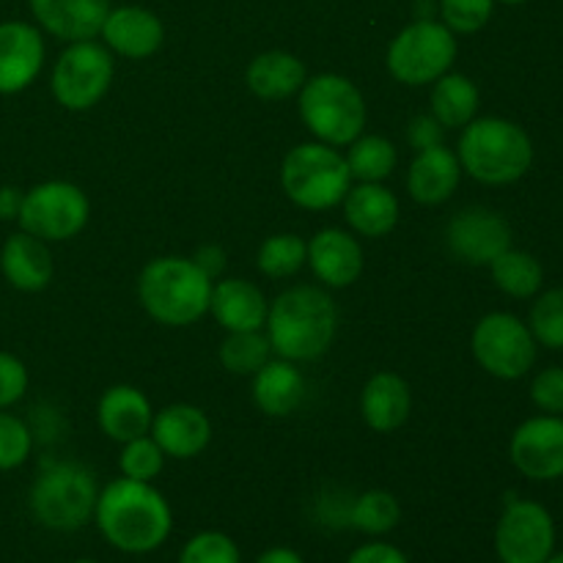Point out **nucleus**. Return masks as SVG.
I'll list each match as a JSON object with an SVG mask.
<instances>
[{"instance_id":"1","label":"nucleus","mask_w":563,"mask_h":563,"mask_svg":"<svg viewBox=\"0 0 563 563\" xmlns=\"http://www.w3.org/2000/svg\"><path fill=\"white\" fill-rule=\"evenodd\" d=\"M93 522L113 550L148 555L168 542L174 531V509L152 482L119 476L99 489Z\"/></svg>"},{"instance_id":"2","label":"nucleus","mask_w":563,"mask_h":563,"mask_svg":"<svg viewBox=\"0 0 563 563\" xmlns=\"http://www.w3.org/2000/svg\"><path fill=\"white\" fill-rule=\"evenodd\" d=\"M264 333L284 361H319L339 333V308L324 286H291L269 302Z\"/></svg>"},{"instance_id":"3","label":"nucleus","mask_w":563,"mask_h":563,"mask_svg":"<svg viewBox=\"0 0 563 563\" xmlns=\"http://www.w3.org/2000/svg\"><path fill=\"white\" fill-rule=\"evenodd\" d=\"M462 174L487 187L520 181L533 165V141L517 121L504 115H476L462 126L456 143Z\"/></svg>"},{"instance_id":"4","label":"nucleus","mask_w":563,"mask_h":563,"mask_svg":"<svg viewBox=\"0 0 563 563\" xmlns=\"http://www.w3.org/2000/svg\"><path fill=\"white\" fill-rule=\"evenodd\" d=\"M212 286L190 256H157L137 275V300L157 324L190 328L209 313Z\"/></svg>"},{"instance_id":"5","label":"nucleus","mask_w":563,"mask_h":563,"mask_svg":"<svg viewBox=\"0 0 563 563\" xmlns=\"http://www.w3.org/2000/svg\"><path fill=\"white\" fill-rule=\"evenodd\" d=\"M297 110L313 141L335 148L350 146L366 132L368 124L366 97L350 77L339 71L308 77L297 93Z\"/></svg>"},{"instance_id":"6","label":"nucleus","mask_w":563,"mask_h":563,"mask_svg":"<svg viewBox=\"0 0 563 563\" xmlns=\"http://www.w3.org/2000/svg\"><path fill=\"white\" fill-rule=\"evenodd\" d=\"M99 484L80 462H49L33 478L27 506L33 520L55 533H75L93 520Z\"/></svg>"},{"instance_id":"7","label":"nucleus","mask_w":563,"mask_h":563,"mask_svg":"<svg viewBox=\"0 0 563 563\" xmlns=\"http://www.w3.org/2000/svg\"><path fill=\"white\" fill-rule=\"evenodd\" d=\"M280 187L295 207L308 212L341 207L352 187L344 152L322 141L297 143L280 163Z\"/></svg>"},{"instance_id":"8","label":"nucleus","mask_w":563,"mask_h":563,"mask_svg":"<svg viewBox=\"0 0 563 563\" xmlns=\"http://www.w3.org/2000/svg\"><path fill=\"white\" fill-rule=\"evenodd\" d=\"M456 55H460L456 33H451L434 16H418L390 38L385 64L396 82L421 88L432 86L438 77L451 71Z\"/></svg>"},{"instance_id":"9","label":"nucleus","mask_w":563,"mask_h":563,"mask_svg":"<svg viewBox=\"0 0 563 563\" xmlns=\"http://www.w3.org/2000/svg\"><path fill=\"white\" fill-rule=\"evenodd\" d=\"M113 53L97 38L69 42L49 71V91L55 102L71 113L91 110L108 97L113 86Z\"/></svg>"},{"instance_id":"10","label":"nucleus","mask_w":563,"mask_h":563,"mask_svg":"<svg viewBox=\"0 0 563 563\" xmlns=\"http://www.w3.org/2000/svg\"><path fill=\"white\" fill-rule=\"evenodd\" d=\"M91 218V201L75 181L49 179L33 185L22 196L20 223L22 231L49 242H69L82 234Z\"/></svg>"},{"instance_id":"11","label":"nucleus","mask_w":563,"mask_h":563,"mask_svg":"<svg viewBox=\"0 0 563 563\" xmlns=\"http://www.w3.org/2000/svg\"><path fill=\"white\" fill-rule=\"evenodd\" d=\"M471 352L489 377L515 383L533 368L539 344L528 322L509 311H493L473 328Z\"/></svg>"},{"instance_id":"12","label":"nucleus","mask_w":563,"mask_h":563,"mask_svg":"<svg viewBox=\"0 0 563 563\" xmlns=\"http://www.w3.org/2000/svg\"><path fill=\"white\" fill-rule=\"evenodd\" d=\"M493 544L500 563H548L555 553L553 515L537 500H509L498 517Z\"/></svg>"},{"instance_id":"13","label":"nucleus","mask_w":563,"mask_h":563,"mask_svg":"<svg viewBox=\"0 0 563 563\" xmlns=\"http://www.w3.org/2000/svg\"><path fill=\"white\" fill-rule=\"evenodd\" d=\"M445 247L467 267H489L511 247V225L489 207H465L445 225Z\"/></svg>"},{"instance_id":"14","label":"nucleus","mask_w":563,"mask_h":563,"mask_svg":"<svg viewBox=\"0 0 563 563\" xmlns=\"http://www.w3.org/2000/svg\"><path fill=\"white\" fill-rule=\"evenodd\" d=\"M509 460L531 482L563 478V416H537L522 421L509 440Z\"/></svg>"},{"instance_id":"15","label":"nucleus","mask_w":563,"mask_h":563,"mask_svg":"<svg viewBox=\"0 0 563 563\" xmlns=\"http://www.w3.org/2000/svg\"><path fill=\"white\" fill-rule=\"evenodd\" d=\"M47 47L42 27L25 20L0 22V97H14L42 75Z\"/></svg>"},{"instance_id":"16","label":"nucleus","mask_w":563,"mask_h":563,"mask_svg":"<svg viewBox=\"0 0 563 563\" xmlns=\"http://www.w3.org/2000/svg\"><path fill=\"white\" fill-rule=\"evenodd\" d=\"M308 267L324 289H346L363 275L366 253L350 229L330 225L308 240Z\"/></svg>"},{"instance_id":"17","label":"nucleus","mask_w":563,"mask_h":563,"mask_svg":"<svg viewBox=\"0 0 563 563\" xmlns=\"http://www.w3.org/2000/svg\"><path fill=\"white\" fill-rule=\"evenodd\" d=\"M104 47L130 60L152 58L165 42V25L146 5H115L99 31Z\"/></svg>"},{"instance_id":"18","label":"nucleus","mask_w":563,"mask_h":563,"mask_svg":"<svg viewBox=\"0 0 563 563\" xmlns=\"http://www.w3.org/2000/svg\"><path fill=\"white\" fill-rule=\"evenodd\" d=\"M148 434L168 460H196L212 443V421L201 407L176 401L154 412Z\"/></svg>"},{"instance_id":"19","label":"nucleus","mask_w":563,"mask_h":563,"mask_svg":"<svg viewBox=\"0 0 563 563\" xmlns=\"http://www.w3.org/2000/svg\"><path fill=\"white\" fill-rule=\"evenodd\" d=\"M33 20L60 42H82V38H99L102 22L113 9L110 0H27Z\"/></svg>"},{"instance_id":"20","label":"nucleus","mask_w":563,"mask_h":563,"mask_svg":"<svg viewBox=\"0 0 563 563\" xmlns=\"http://www.w3.org/2000/svg\"><path fill=\"white\" fill-rule=\"evenodd\" d=\"M341 207L352 234L366 240L388 236L401 218L399 198L390 187H385V181H352Z\"/></svg>"},{"instance_id":"21","label":"nucleus","mask_w":563,"mask_h":563,"mask_svg":"<svg viewBox=\"0 0 563 563\" xmlns=\"http://www.w3.org/2000/svg\"><path fill=\"white\" fill-rule=\"evenodd\" d=\"M462 176L465 174H462L456 152L440 143V146L416 152L410 168H407L405 185L412 201L423 203V207H440V203L454 198V192L460 190Z\"/></svg>"},{"instance_id":"22","label":"nucleus","mask_w":563,"mask_h":563,"mask_svg":"<svg viewBox=\"0 0 563 563\" xmlns=\"http://www.w3.org/2000/svg\"><path fill=\"white\" fill-rule=\"evenodd\" d=\"M0 273L11 289L25 291V295L44 291L55 275V262L47 242L22 229L5 236L3 247H0Z\"/></svg>"},{"instance_id":"23","label":"nucleus","mask_w":563,"mask_h":563,"mask_svg":"<svg viewBox=\"0 0 563 563\" xmlns=\"http://www.w3.org/2000/svg\"><path fill=\"white\" fill-rule=\"evenodd\" d=\"M154 421V407L148 396L135 385H110L97 401V427L104 438L113 443H130V440L148 434Z\"/></svg>"},{"instance_id":"24","label":"nucleus","mask_w":563,"mask_h":563,"mask_svg":"<svg viewBox=\"0 0 563 563\" xmlns=\"http://www.w3.org/2000/svg\"><path fill=\"white\" fill-rule=\"evenodd\" d=\"M269 300L253 280L223 278L212 286L209 313L225 333H247L264 330Z\"/></svg>"},{"instance_id":"25","label":"nucleus","mask_w":563,"mask_h":563,"mask_svg":"<svg viewBox=\"0 0 563 563\" xmlns=\"http://www.w3.org/2000/svg\"><path fill=\"white\" fill-rule=\"evenodd\" d=\"M412 388L401 374L377 372L361 390V418L368 429L390 434L410 421Z\"/></svg>"},{"instance_id":"26","label":"nucleus","mask_w":563,"mask_h":563,"mask_svg":"<svg viewBox=\"0 0 563 563\" xmlns=\"http://www.w3.org/2000/svg\"><path fill=\"white\" fill-rule=\"evenodd\" d=\"M251 379L253 405L267 418L291 416L306 399V377L300 372V363L273 355Z\"/></svg>"},{"instance_id":"27","label":"nucleus","mask_w":563,"mask_h":563,"mask_svg":"<svg viewBox=\"0 0 563 563\" xmlns=\"http://www.w3.org/2000/svg\"><path fill=\"white\" fill-rule=\"evenodd\" d=\"M308 80V69L289 49H267L258 53L245 69V86L253 97L264 102H280L300 93Z\"/></svg>"},{"instance_id":"28","label":"nucleus","mask_w":563,"mask_h":563,"mask_svg":"<svg viewBox=\"0 0 563 563\" xmlns=\"http://www.w3.org/2000/svg\"><path fill=\"white\" fill-rule=\"evenodd\" d=\"M429 104H432L429 113L443 124V130H462L478 115L482 91L473 77L462 75V71H445L432 82Z\"/></svg>"},{"instance_id":"29","label":"nucleus","mask_w":563,"mask_h":563,"mask_svg":"<svg viewBox=\"0 0 563 563\" xmlns=\"http://www.w3.org/2000/svg\"><path fill=\"white\" fill-rule=\"evenodd\" d=\"M489 275H493V284L504 295L515 297V300H531L544 286L542 262L533 253L517 251V247H509V251L500 253L489 264Z\"/></svg>"},{"instance_id":"30","label":"nucleus","mask_w":563,"mask_h":563,"mask_svg":"<svg viewBox=\"0 0 563 563\" xmlns=\"http://www.w3.org/2000/svg\"><path fill=\"white\" fill-rule=\"evenodd\" d=\"M346 165H350L352 181H385L396 170L399 152L385 135L363 132L346 146Z\"/></svg>"},{"instance_id":"31","label":"nucleus","mask_w":563,"mask_h":563,"mask_svg":"<svg viewBox=\"0 0 563 563\" xmlns=\"http://www.w3.org/2000/svg\"><path fill=\"white\" fill-rule=\"evenodd\" d=\"M401 522V506L388 489H368L350 506V526L366 537H385Z\"/></svg>"},{"instance_id":"32","label":"nucleus","mask_w":563,"mask_h":563,"mask_svg":"<svg viewBox=\"0 0 563 563\" xmlns=\"http://www.w3.org/2000/svg\"><path fill=\"white\" fill-rule=\"evenodd\" d=\"M273 355V344H269L264 330L229 333L218 350L220 366L229 374H236V377H253Z\"/></svg>"},{"instance_id":"33","label":"nucleus","mask_w":563,"mask_h":563,"mask_svg":"<svg viewBox=\"0 0 563 563\" xmlns=\"http://www.w3.org/2000/svg\"><path fill=\"white\" fill-rule=\"evenodd\" d=\"M308 264V242L300 234H273L258 245L256 253V267L258 273L267 275V278L284 280L291 275L300 273Z\"/></svg>"},{"instance_id":"34","label":"nucleus","mask_w":563,"mask_h":563,"mask_svg":"<svg viewBox=\"0 0 563 563\" xmlns=\"http://www.w3.org/2000/svg\"><path fill=\"white\" fill-rule=\"evenodd\" d=\"M528 328L544 350H563V286L539 291L533 297Z\"/></svg>"},{"instance_id":"35","label":"nucleus","mask_w":563,"mask_h":563,"mask_svg":"<svg viewBox=\"0 0 563 563\" xmlns=\"http://www.w3.org/2000/svg\"><path fill=\"white\" fill-rule=\"evenodd\" d=\"M165 460L157 443H154L152 434H143V438L130 440V443H121L119 454V471L124 478H135V482H154L159 473L165 471Z\"/></svg>"},{"instance_id":"36","label":"nucleus","mask_w":563,"mask_h":563,"mask_svg":"<svg viewBox=\"0 0 563 563\" xmlns=\"http://www.w3.org/2000/svg\"><path fill=\"white\" fill-rule=\"evenodd\" d=\"M440 22L456 36H471L487 27L495 14V0H438Z\"/></svg>"},{"instance_id":"37","label":"nucleus","mask_w":563,"mask_h":563,"mask_svg":"<svg viewBox=\"0 0 563 563\" xmlns=\"http://www.w3.org/2000/svg\"><path fill=\"white\" fill-rule=\"evenodd\" d=\"M176 563H242V553L229 533L201 531L187 539Z\"/></svg>"},{"instance_id":"38","label":"nucleus","mask_w":563,"mask_h":563,"mask_svg":"<svg viewBox=\"0 0 563 563\" xmlns=\"http://www.w3.org/2000/svg\"><path fill=\"white\" fill-rule=\"evenodd\" d=\"M33 451V432L20 416L0 410V473L16 471Z\"/></svg>"},{"instance_id":"39","label":"nucleus","mask_w":563,"mask_h":563,"mask_svg":"<svg viewBox=\"0 0 563 563\" xmlns=\"http://www.w3.org/2000/svg\"><path fill=\"white\" fill-rule=\"evenodd\" d=\"M27 385H31V374L22 357L0 350V410H9L16 401L25 399Z\"/></svg>"},{"instance_id":"40","label":"nucleus","mask_w":563,"mask_h":563,"mask_svg":"<svg viewBox=\"0 0 563 563\" xmlns=\"http://www.w3.org/2000/svg\"><path fill=\"white\" fill-rule=\"evenodd\" d=\"M531 401L544 416H563V366H550L533 377Z\"/></svg>"},{"instance_id":"41","label":"nucleus","mask_w":563,"mask_h":563,"mask_svg":"<svg viewBox=\"0 0 563 563\" xmlns=\"http://www.w3.org/2000/svg\"><path fill=\"white\" fill-rule=\"evenodd\" d=\"M407 143H410L416 152H421V148L440 146V143H445L443 124H440L432 113L416 115V119L407 124Z\"/></svg>"},{"instance_id":"42","label":"nucleus","mask_w":563,"mask_h":563,"mask_svg":"<svg viewBox=\"0 0 563 563\" xmlns=\"http://www.w3.org/2000/svg\"><path fill=\"white\" fill-rule=\"evenodd\" d=\"M346 563H410V559L396 544L374 539V542H366L357 550H352Z\"/></svg>"},{"instance_id":"43","label":"nucleus","mask_w":563,"mask_h":563,"mask_svg":"<svg viewBox=\"0 0 563 563\" xmlns=\"http://www.w3.org/2000/svg\"><path fill=\"white\" fill-rule=\"evenodd\" d=\"M192 262L201 269L203 275H209L212 280H218L225 273V251L220 245H201L192 253Z\"/></svg>"},{"instance_id":"44","label":"nucleus","mask_w":563,"mask_h":563,"mask_svg":"<svg viewBox=\"0 0 563 563\" xmlns=\"http://www.w3.org/2000/svg\"><path fill=\"white\" fill-rule=\"evenodd\" d=\"M22 196H25V190H20V187H14V185L0 187V220L20 218Z\"/></svg>"},{"instance_id":"45","label":"nucleus","mask_w":563,"mask_h":563,"mask_svg":"<svg viewBox=\"0 0 563 563\" xmlns=\"http://www.w3.org/2000/svg\"><path fill=\"white\" fill-rule=\"evenodd\" d=\"M253 563H306V559L295 548H269Z\"/></svg>"},{"instance_id":"46","label":"nucleus","mask_w":563,"mask_h":563,"mask_svg":"<svg viewBox=\"0 0 563 563\" xmlns=\"http://www.w3.org/2000/svg\"><path fill=\"white\" fill-rule=\"evenodd\" d=\"M495 3H504V5H522V3H528V0H495Z\"/></svg>"},{"instance_id":"47","label":"nucleus","mask_w":563,"mask_h":563,"mask_svg":"<svg viewBox=\"0 0 563 563\" xmlns=\"http://www.w3.org/2000/svg\"><path fill=\"white\" fill-rule=\"evenodd\" d=\"M548 563H563V553H553V555H550Z\"/></svg>"},{"instance_id":"48","label":"nucleus","mask_w":563,"mask_h":563,"mask_svg":"<svg viewBox=\"0 0 563 563\" xmlns=\"http://www.w3.org/2000/svg\"><path fill=\"white\" fill-rule=\"evenodd\" d=\"M71 563H99V561H93V559H77V561H71Z\"/></svg>"}]
</instances>
